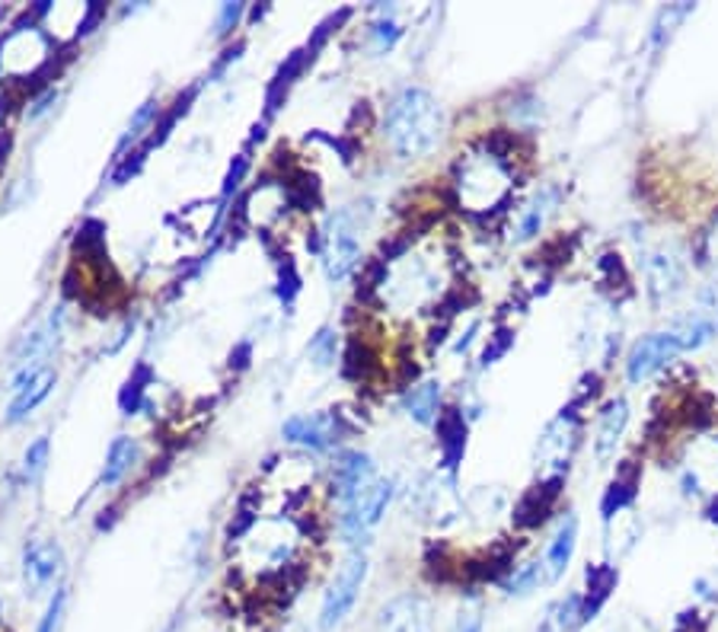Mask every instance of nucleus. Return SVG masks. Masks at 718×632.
Listing matches in <instances>:
<instances>
[{
  "mask_svg": "<svg viewBox=\"0 0 718 632\" xmlns=\"http://www.w3.org/2000/svg\"><path fill=\"white\" fill-rule=\"evenodd\" d=\"M445 135V109L422 87L403 90L387 112V137L400 157H422Z\"/></svg>",
  "mask_w": 718,
  "mask_h": 632,
  "instance_id": "nucleus-1",
  "label": "nucleus"
},
{
  "mask_svg": "<svg viewBox=\"0 0 718 632\" xmlns=\"http://www.w3.org/2000/svg\"><path fill=\"white\" fill-rule=\"evenodd\" d=\"M364 579H367V556H364V552H352V556L342 562V569L336 572L332 585L326 587V594H323L319 630L332 632L336 627L345 623V617H349V613L355 610V604H358Z\"/></svg>",
  "mask_w": 718,
  "mask_h": 632,
  "instance_id": "nucleus-2",
  "label": "nucleus"
},
{
  "mask_svg": "<svg viewBox=\"0 0 718 632\" xmlns=\"http://www.w3.org/2000/svg\"><path fill=\"white\" fill-rule=\"evenodd\" d=\"M390 498H393V483H390V479H374V483H367L358 496L345 505L342 531H345L349 543H358L370 527L380 524V518L387 514Z\"/></svg>",
  "mask_w": 718,
  "mask_h": 632,
  "instance_id": "nucleus-3",
  "label": "nucleus"
},
{
  "mask_svg": "<svg viewBox=\"0 0 718 632\" xmlns=\"http://www.w3.org/2000/svg\"><path fill=\"white\" fill-rule=\"evenodd\" d=\"M361 259V243L358 230L352 224V215L349 211H339L329 224L326 233V253H323V263H326V275L329 281H345L352 269L358 266Z\"/></svg>",
  "mask_w": 718,
  "mask_h": 632,
  "instance_id": "nucleus-4",
  "label": "nucleus"
},
{
  "mask_svg": "<svg viewBox=\"0 0 718 632\" xmlns=\"http://www.w3.org/2000/svg\"><path fill=\"white\" fill-rule=\"evenodd\" d=\"M683 352L680 345V336L673 329H665V332H652L645 339H638L632 345L626 358V374L632 384H642L648 380L652 374H658L668 362H673L677 355Z\"/></svg>",
  "mask_w": 718,
  "mask_h": 632,
  "instance_id": "nucleus-5",
  "label": "nucleus"
},
{
  "mask_svg": "<svg viewBox=\"0 0 718 632\" xmlns=\"http://www.w3.org/2000/svg\"><path fill=\"white\" fill-rule=\"evenodd\" d=\"M377 632H435L431 604L418 594H400L380 607Z\"/></svg>",
  "mask_w": 718,
  "mask_h": 632,
  "instance_id": "nucleus-6",
  "label": "nucleus"
},
{
  "mask_svg": "<svg viewBox=\"0 0 718 632\" xmlns=\"http://www.w3.org/2000/svg\"><path fill=\"white\" fill-rule=\"evenodd\" d=\"M64 552L54 540L48 543H29L23 552V582H26V594H39L42 587H48L58 572H61Z\"/></svg>",
  "mask_w": 718,
  "mask_h": 632,
  "instance_id": "nucleus-7",
  "label": "nucleus"
},
{
  "mask_svg": "<svg viewBox=\"0 0 718 632\" xmlns=\"http://www.w3.org/2000/svg\"><path fill=\"white\" fill-rule=\"evenodd\" d=\"M281 435L294 445L314 448V451H326L336 441V418L329 412H314V415H294L284 422Z\"/></svg>",
  "mask_w": 718,
  "mask_h": 632,
  "instance_id": "nucleus-8",
  "label": "nucleus"
},
{
  "mask_svg": "<svg viewBox=\"0 0 718 632\" xmlns=\"http://www.w3.org/2000/svg\"><path fill=\"white\" fill-rule=\"evenodd\" d=\"M575 543H579V518L569 511L559 524H556V534L546 546V559H543V569H546V582H559L575 556Z\"/></svg>",
  "mask_w": 718,
  "mask_h": 632,
  "instance_id": "nucleus-9",
  "label": "nucleus"
},
{
  "mask_svg": "<svg viewBox=\"0 0 718 632\" xmlns=\"http://www.w3.org/2000/svg\"><path fill=\"white\" fill-rule=\"evenodd\" d=\"M374 479H377V476H374V463H370V457H367V453H361V451L342 453V457H339V463H336V470H332V486H336V496L342 498L345 505L358 496L367 483H374Z\"/></svg>",
  "mask_w": 718,
  "mask_h": 632,
  "instance_id": "nucleus-10",
  "label": "nucleus"
},
{
  "mask_svg": "<svg viewBox=\"0 0 718 632\" xmlns=\"http://www.w3.org/2000/svg\"><path fill=\"white\" fill-rule=\"evenodd\" d=\"M575 435H579V422L572 418V415H559L549 428H546V435L539 438V448L537 457L543 463H549V466H562L569 457H572V448H575Z\"/></svg>",
  "mask_w": 718,
  "mask_h": 632,
  "instance_id": "nucleus-11",
  "label": "nucleus"
},
{
  "mask_svg": "<svg viewBox=\"0 0 718 632\" xmlns=\"http://www.w3.org/2000/svg\"><path fill=\"white\" fill-rule=\"evenodd\" d=\"M626 400H613V403L604 406L600 418H597V435H594V457H597L600 463H607L610 453L617 451V445H620V438H623V432H626Z\"/></svg>",
  "mask_w": 718,
  "mask_h": 632,
  "instance_id": "nucleus-12",
  "label": "nucleus"
},
{
  "mask_svg": "<svg viewBox=\"0 0 718 632\" xmlns=\"http://www.w3.org/2000/svg\"><path fill=\"white\" fill-rule=\"evenodd\" d=\"M648 284H652V294L655 301H665V297H673L680 291V281H683V271H680V263L673 259L671 253H652L648 263Z\"/></svg>",
  "mask_w": 718,
  "mask_h": 632,
  "instance_id": "nucleus-13",
  "label": "nucleus"
},
{
  "mask_svg": "<svg viewBox=\"0 0 718 632\" xmlns=\"http://www.w3.org/2000/svg\"><path fill=\"white\" fill-rule=\"evenodd\" d=\"M51 387H54V370L46 367L33 384H26L20 393H13V403H10V412H7V422H10V425H13V422H23L33 409H39V403L51 393Z\"/></svg>",
  "mask_w": 718,
  "mask_h": 632,
  "instance_id": "nucleus-14",
  "label": "nucleus"
},
{
  "mask_svg": "<svg viewBox=\"0 0 718 632\" xmlns=\"http://www.w3.org/2000/svg\"><path fill=\"white\" fill-rule=\"evenodd\" d=\"M135 460H137L135 438H115L112 448H109V453H106V466H102L99 483H102V486H115V483H122V476L135 466Z\"/></svg>",
  "mask_w": 718,
  "mask_h": 632,
  "instance_id": "nucleus-15",
  "label": "nucleus"
},
{
  "mask_svg": "<svg viewBox=\"0 0 718 632\" xmlns=\"http://www.w3.org/2000/svg\"><path fill=\"white\" fill-rule=\"evenodd\" d=\"M438 400H441V384H435V380L418 384L405 393V412L418 425H431L438 418Z\"/></svg>",
  "mask_w": 718,
  "mask_h": 632,
  "instance_id": "nucleus-16",
  "label": "nucleus"
},
{
  "mask_svg": "<svg viewBox=\"0 0 718 632\" xmlns=\"http://www.w3.org/2000/svg\"><path fill=\"white\" fill-rule=\"evenodd\" d=\"M543 582H546V569H543V562H527V566L514 569V572L501 582V591L511 594V597H524V594L537 591Z\"/></svg>",
  "mask_w": 718,
  "mask_h": 632,
  "instance_id": "nucleus-17",
  "label": "nucleus"
},
{
  "mask_svg": "<svg viewBox=\"0 0 718 632\" xmlns=\"http://www.w3.org/2000/svg\"><path fill=\"white\" fill-rule=\"evenodd\" d=\"M441 448H445V460H448V466L453 470L457 466V460L463 457V448H466V425L460 422V415L457 412H450L448 418L441 422Z\"/></svg>",
  "mask_w": 718,
  "mask_h": 632,
  "instance_id": "nucleus-18",
  "label": "nucleus"
},
{
  "mask_svg": "<svg viewBox=\"0 0 718 632\" xmlns=\"http://www.w3.org/2000/svg\"><path fill=\"white\" fill-rule=\"evenodd\" d=\"M677 336H680V345H683V352H693V349H699V345H706L709 339H713V323L709 319H686V323H680L677 329H673Z\"/></svg>",
  "mask_w": 718,
  "mask_h": 632,
  "instance_id": "nucleus-19",
  "label": "nucleus"
},
{
  "mask_svg": "<svg viewBox=\"0 0 718 632\" xmlns=\"http://www.w3.org/2000/svg\"><path fill=\"white\" fill-rule=\"evenodd\" d=\"M370 36H374V42H377L380 51H390V48L397 46V39H400V23H397V16H393V7L380 10V16H377L374 26H370Z\"/></svg>",
  "mask_w": 718,
  "mask_h": 632,
  "instance_id": "nucleus-20",
  "label": "nucleus"
},
{
  "mask_svg": "<svg viewBox=\"0 0 718 632\" xmlns=\"http://www.w3.org/2000/svg\"><path fill=\"white\" fill-rule=\"evenodd\" d=\"M46 463H48V438H36L26 453H23V476L29 479V483H36L42 473H46Z\"/></svg>",
  "mask_w": 718,
  "mask_h": 632,
  "instance_id": "nucleus-21",
  "label": "nucleus"
},
{
  "mask_svg": "<svg viewBox=\"0 0 718 632\" xmlns=\"http://www.w3.org/2000/svg\"><path fill=\"white\" fill-rule=\"evenodd\" d=\"M307 355L314 358L316 367H329L336 362V332L332 329H319L311 345H307Z\"/></svg>",
  "mask_w": 718,
  "mask_h": 632,
  "instance_id": "nucleus-22",
  "label": "nucleus"
},
{
  "mask_svg": "<svg viewBox=\"0 0 718 632\" xmlns=\"http://www.w3.org/2000/svg\"><path fill=\"white\" fill-rule=\"evenodd\" d=\"M579 620H584V607H582V597L579 594H572V597H565L559 607H556V617L549 620L552 627L559 632H569Z\"/></svg>",
  "mask_w": 718,
  "mask_h": 632,
  "instance_id": "nucleus-23",
  "label": "nucleus"
},
{
  "mask_svg": "<svg viewBox=\"0 0 718 632\" xmlns=\"http://www.w3.org/2000/svg\"><path fill=\"white\" fill-rule=\"evenodd\" d=\"M64 607H68V587H54V594H51L46 607V617L39 623V632H58L61 620H64Z\"/></svg>",
  "mask_w": 718,
  "mask_h": 632,
  "instance_id": "nucleus-24",
  "label": "nucleus"
},
{
  "mask_svg": "<svg viewBox=\"0 0 718 632\" xmlns=\"http://www.w3.org/2000/svg\"><path fill=\"white\" fill-rule=\"evenodd\" d=\"M549 192L543 195V198H537L534 205H531V211L524 215V221H521V236L527 240V236H534V233H539V227H543V221H546V211H549Z\"/></svg>",
  "mask_w": 718,
  "mask_h": 632,
  "instance_id": "nucleus-25",
  "label": "nucleus"
},
{
  "mask_svg": "<svg viewBox=\"0 0 718 632\" xmlns=\"http://www.w3.org/2000/svg\"><path fill=\"white\" fill-rule=\"evenodd\" d=\"M453 632H483V613L476 607L460 610V617L453 623Z\"/></svg>",
  "mask_w": 718,
  "mask_h": 632,
  "instance_id": "nucleus-26",
  "label": "nucleus"
},
{
  "mask_svg": "<svg viewBox=\"0 0 718 632\" xmlns=\"http://www.w3.org/2000/svg\"><path fill=\"white\" fill-rule=\"evenodd\" d=\"M240 16H243V3H224L221 7V20H218V36H224L230 26H236Z\"/></svg>",
  "mask_w": 718,
  "mask_h": 632,
  "instance_id": "nucleus-27",
  "label": "nucleus"
},
{
  "mask_svg": "<svg viewBox=\"0 0 718 632\" xmlns=\"http://www.w3.org/2000/svg\"><path fill=\"white\" fill-rule=\"evenodd\" d=\"M150 119H154V102H144V106H141V109L135 112L132 125H129V137L135 141V137L141 135V129H144V125H150Z\"/></svg>",
  "mask_w": 718,
  "mask_h": 632,
  "instance_id": "nucleus-28",
  "label": "nucleus"
},
{
  "mask_svg": "<svg viewBox=\"0 0 718 632\" xmlns=\"http://www.w3.org/2000/svg\"><path fill=\"white\" fill-rule=\"evenodd\" d=\"M243 173H246V160L240 157L236 160V167H230V173H227V182H224V195H230L236 185H240V180H243Z\"/></svg>",
  "mask_w": 718,
  "mask_h": 632,
  "instance_id": "nucleus-29",
  "label": "nucleus"
},
{
  "mask_svg": "<svg viewBox=\"0 0 718 632\" xmlns=\"http://www.w3.org/2000/svg\"><path fill=\"white\" fill-rule=\"evenodd\" d=\"M706 256H709V259H718V224L716 230L706 236Z\"/></svg>",
  "mask_w": 718,
  "mask_h": 632,
  "instance_id": "nucleus-30",
  "label": "nucleus"
},
{
  "mask_svg": "<svg viewBox=\"0 0 718 632\" xmlns=\"http://www.w3.org/2000/svg\"><path fill=\"white\" fill-rule=\"evenodd\" d=\"M539 632H559V630H556L552 623H546V627H543V630H539Z\"/></svg>",
  "mask_w": 718,
  "mask_h": 632,
  "instance_id": "nucleus-31",
  "label": "nucleus"
}]
</instances>
